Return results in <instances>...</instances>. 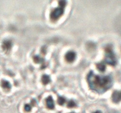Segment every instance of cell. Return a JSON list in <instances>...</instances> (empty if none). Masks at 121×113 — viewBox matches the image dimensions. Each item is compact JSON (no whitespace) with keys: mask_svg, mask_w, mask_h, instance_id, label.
Masks as SVG:
<instances>
[{"mask_svg":"<svg viewBox=\"0 0 121 113\" xmlns=\"http://www.w3.org/2000/svg\"><path fill=\"white\" fill-rule=\"evenodd\" d=\"M65 101H66L65 98L62 97H59V99H58V102H59V104L60 105L64 104L65 103Z\"/></svg>","mask_w":121,"mask_h":113,"instance_id":"9c48e42d","label":"cell"},{"mask_svg":"<svg viewBox=\"0 0 121 113\" xmlns=\"http://www.w3.org/2000/svg\"><path fill=\"white\" fill-rule=\"evenodd\" d=\"M76 53L73 51H69L66 54L65 58L66 60L69 62H72L74 61L76 58Z\"/></svg>","mask_w":121,"mask_h":113,"instance_id":"277c9868","label":"cell"},{"mask_svg":"<svg viewBox=\"0 0 121 113\" xmlns=\"http://www.w3.org/2000/svg\"><path fill=\"white\" fill-rule=\"evenodd\" d=\"M87 80L90 88L98 93H104L112 85L111 77L96 75L93 72H91L89 74Z\"/></svg>","mask_w":121,"mask_h":113,"instance_id":"6da1fadb","label":"cell"},{"mask_svg":"<svg viewBox=\"0 0 121 113\" xmlns=\"http://www.w3.org/2000/svg\"><path fill=\"white\" fill-rule=\"evenodd\" d=\"M98 68L100 71H104L105 70V66L102 63H100L98 64Z\"/></svg>","mask_w":121,"mask_h":113,"instance_id":"ba28073f","label":"cell"},{"mask_svg":"<svg viewBox=\"0 0 121 113\" xmlns=\"http://www.w3.org/2000/svg\"><path fill=\"white\" fill-rule=\"evenodd\" d=\"M24 110L26 112H30L31 110V107L29 104H26L24 106Z\"/></svg>","mask_w":121,"mask_h":113,"instance_id":"8fae6325","label":"cell"},{"mask_svg":"<svg viewBox=\"0 0 121 113\" xmlns=\"http://www.w3.org/2000/svg\"><path fill=\"white\" fill-rule=\"evenodd\" d=\"M102 113L100 111H96V112H95V113Z\"/></svg>","mask_w":121,"mask_h":113,"instance_id":"4fadbf2b","label":"cell"},{"mask_svg":"<svg viewBox=\"0 0 121 113\" xmlns=\"http://www.w3.org/2000/svg\"><path fill=\"white\" fill-rule=\"evenodd\" d=\"M106 53H107V55L106 56V61L107 63L111 65L115 64V59L113 53L112 52V51L111 49H108Z\"/></svg>","mask_w":121,"mask_h":113,"instance_id":"3957f363","label":"cell"},{"mask_svg":"<svg viewBox=\"0 0 121 113\" xmlns=\"http://www.w3.org/2000/svg\"><path fill=\"white\" fill-rule=\"evenodd\" d=\"M64 12V8L60 7L59 8H57L54 9L53 11L50 14V18L52 20H58L61 15H63Z\"/></svg>","mask_w":121,"mask_h":113,"instance_id":"7a4b0ae2","label":"cell"},{"mask_svg":"<svg viewBox=\"0 0 121 113\" xmlns=\"http://www.w3.org/2000/svg\"><path fill=\"white\" fill-rule=\"evenodd\" d=\"M66 2L65 1H59V5L60 7H62V8H64V7L66 6Z\"/></svg>","mask_w":121,"mask_h":113,"instance_id":"7c38bea8","label":"cell"},{"mask_svg":"<svg viewBox=\"0 0 121 113\" xmlns=\"http://www.w3.org/2000/svg\"><path fill=\"white\" fill-rule=\"evenodd\" d=\"M46 106L48 109H53L54 108V103L52 97H48L46 99Z\"/></svg>","mask_w":121,"mask_h":113,"instance_id":"5b68a950","label":"cell"},{"mask_svg":"<svg viewBox=\"0 0 121 113\" xmlns=\"http://www.w3.org/2000/svg\"><path fill=\"white\" fill-rule=\"evenodd\" d=\"M41 81H42L43 84L46 85L50 82V78L48 75H44L41 78Z\"/></svg>","mask_w":121,"mask_h":113,"instance_id":"52a82bcc","label":"cell"},{"mask_svg":"<svg viewBox=\"0 0 121 113\" xmlns=\"http://www.w3.org/2000/svg\"><path fill=\"white\" fill-rule=\"evenodd\" d=\"M67 106L69 107H70V108H73V107H74L76 106L75 102L74 101H73V100H71V101H70L69 102Z\"/></svg>","mask_w":121,"mask_h":113,"instance_id":"30bf717a","label":"cell"},{"mask_svg":"<svg viewBox=\"0 0 121 113\" xmlns=\"http://www.w3.org/2000/svg\"></svg>","mask_w":121,"mask_h":113,"instance_id":"5bb4252c","label":"cell"},{"mask_svg":"<svg viewBox=\"0 0 121 113\" xmlns=\"http://www.w3.org/2000/svg\"><path fill=\"white\" fill-rule=\"evenodd\" d=\"M112 99L115 102H119L121 100V91H115L112 95Z\"/></svg>","mask_w":121,"mask_h":113,"instance_id":"8992f818","label":"cell"}]
</instances>
